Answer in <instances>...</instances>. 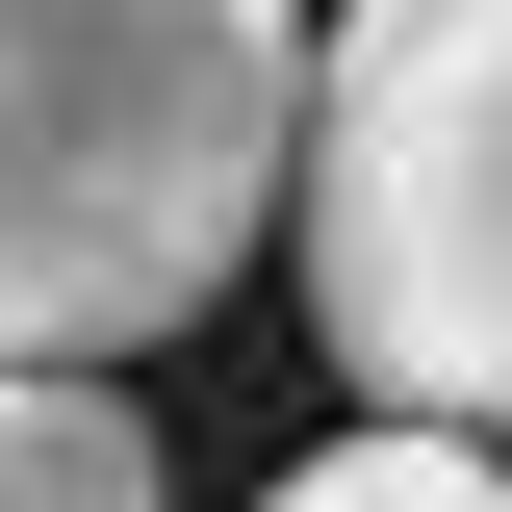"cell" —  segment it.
Returning <instances> with one entry per match:
<instances>
[{
  "instance_id": "6da1fadb",
  "label": "cell",
  "mask_w": 512,
  "mask_h": 512,
  "mask_svg": "<svg viewBox=\"0 0 512 512\" xmlns=\"http://www.w3.org/2000/svg\"><path fill=\"white\" fill-rule=\"evenodd\" d=\"M333 0H0V359L180 333L308 205Z\"/></svg>"
},
{
  "instance_id": "7a4b0ae2",
  "label": "cell",
  "mask_w": 512,
  "mask_h": 512,
  "mask_svg": "<svg viewBox=\"0 0 512 512\" xmlns=\"http://www.w3.org/2000/svg\"><path fill=\"white\" fill-rule=\"evenodd\" d=\"M282 256L359 410L512 436V0H333Z\"/></svg>"
},
{
  "instance_id": "3957f363",
  "label": "cell",
  "mask_w": 512,
  "mask_h": 512,
  "mask_svg": "<svg viewBox=\"0 0 512 512\" xmlns=\"http://www.w3.org/2000/svg\"><path fill=\"white\" fill-rule=\"evenodd\" d=\"M0 512H154V436L103 359H0Z\"/></svg>"
},
{
  "instance_id": "277c9868",
  "label": "cell",
  "mask_w": 512,
  "mask_h": 512,
  "mask_svg": "<svg viewBox=\"0 0 512 512\" xmlns=\"http://www.w3.org/2000/svg\"><path fill=\"white\" fill-rule=\"evenodd\" d=\"M256 512H512V436H410V410H359V436L282 461Z\"/></svg>"
}]
</instances>
